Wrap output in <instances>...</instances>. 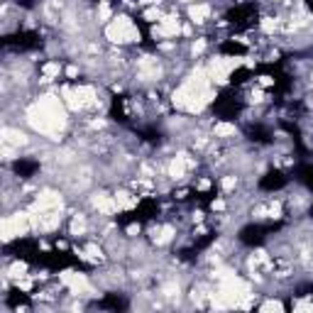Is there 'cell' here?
Wrapping results in <instances>:
<instances>
[{
  "label": "cell",
  "mask_w": 313,
  "mask_h": 313,
  "mask_svg": "<svg viewBox=\"0 0 313 313\" xmlns=\"http://www.w3.org/2000/svg\"><path fill=\"white\" fill-rule=\"evenodd\" d=\"M27 122H30L37 132L54 137V135H59V132L64 130V125H66V110H64V105H61L59 98H54V96H42V98L27 110Z\"/></svg>",
  "instance_id": "cell-1"
},
{
  "label": "cell",
  "mask_w": 313,
  "mask_h": 313,
  "mask_svg": "<svg viewBox=\"0 0 313 313\" xmlns=\"http://www.w3.org/2000/svg\"><path fill=\"white\" fill-rule=\"evenodd\" d=\"M105 37L115 44H127V42H137L139 39V30L135 27V22L125 15L113 18V22L105 27Z\"/></svg>",
  "instance_id": "cell-2"
},
{
  "label": "cell",
  "mask_w": 313,
  "mask_h": 313,
  "mask_svg": "<svg viewBox=\"0 0 313 313\" xmlns=\"http://www.w3.org/2000/svg\"><path fill=\"white\" fill-rule=\"evenodd\" d=\"M30 225H32V215H27V213H15V215L3 218V240L8 242L18 235H25L30 230Z\"/></svg>",
  "instance_id": "cell-3"
},
{
  "label": "cell",
  "mask_w": 313,
  "mask_h": 313,
  "mask_svg": "<svg viewBox=\"0 0 313 313\" xmlns=\"http://www.w3.org/2000/svg\"><path fill=\"white\" fill-rule=\"evenodd\" d=\"M152 32H154V37H159V39H164V37H176V35L181 32L179 18H174V15H164V18L159 20V25H156Z\"/></svg>",
  "instance_id": "cell-4"
},
{
  "label": "cell",
  "mask_w": 313,
  "mask_h": 313,
  "mask_svg": "<svg viewBox=\"0 0 313 313\" xmlns=\"http://www.w3.org/2000/svg\"><path fill=\"white\" fill-rule=\"evenodd\" d=\"M37 208H39V213H44V211H54V208H59L61 206V196L57 194V191H42L39 196H37V203H35Z\"/></svg>",
  "instance_id": "cell-5"
},
{
  "label": "cell",
  "mask_w": 313,
  "mask_h": 313,
  "mask_svg": "<svg viewBox=\"0 0 313 313\" xmlns=\"http://www.w3.org/2000/svg\"><path fill=\"white\" fill-rule=\"evenodd\" d=\"M191 167V162L186 159V154H179V156H174L172 159V164H169V176L174 179V181H181L184 176H186V169Z\"/></svg>",
  "instance_id": "cell-6"
},
{
  "label": "cell",
  "mask_w": 313,
  "mask_h": 313,
  "mask_svg": "<svg viewBox=\"0 0 313 313\" xmlns=\"http://www.w3.org/2000/svg\"><path fill=\"white\" fill-rule=\"evenodd\" d=\"M208 15H211V5H206V3H196V5L189 8V18H191V22H196V25L206 22Z\"/></svg>",
  "instance_id": "cell-7"
},
{
  "label": "cell",
  "mask_w": 313,
  "mask_h": 313,
  "mask_svg": "<svg viewBox=\"0 0 313 313\" xmlns=\"http://www.w3.org/2000/svg\"><path fill=\"white\" fill-rule=\"evenodd\" d=\"M3 142H5V147H10V144L20 147V144H27V135H22V132H18V130L5 127V130H3Z\"/></svg>",
  "instance_id": "cell-8"
},
{
  "label": "cell",
  "mask_w": 313,
  "mask_h": 313,
  "mask_svg": "<svg viewBox=\"0 0 313 313\" xmlns=\"http://www.w3.org/2000/svg\"><path fill=\"white\" fill-rule=\"evenodd\" d=\"M237 130H235V125H230V122H218L215 127H213V135L215 137H233Z\"/></svg>",
  "instance_id": "cell-9"
},
{
  "label": "cell",
  "mask_w": 313,
  "mask_h": 313,
  "mask_svg": "<svg viewBox=\"0 0 313 313\" xmlns=\"http://www.w3.org/2000/svg\"><path fill=\"white\" fill-rule=\"evenodd\" d=\"M115 201H117V206H120V208H130V206H135V203H137V198H135L132 194H127V191L115 194Z\"/></svg>",
  "instance_id": "cell-10"
},
{
  "label": "cell",
  "mask_w": 313,
  "mask_h": 313,
  "mask_svg": "<svg viewBox=\"0 0 313 313\" xmlns=\"http://www.w3.org/2000/svg\"><path fill=\"white\" fill-rule=\"evenodd\" d=\"M59 71H61V69H59V64H47V66H44V71H42V76H44V81H52L54 76H59Z\"/></svg>",
  "instance_id": "cell-11"
},
{
  "label": "cell",
  "mask_w": 313,
  "mask_h": 313,
  "mask_svg": "<svg viewBox=\"0 0 313 313\" xmlns=\"http://www.w3.org/2000/svg\"><path fill=\"white\" fill-rule=\"evenodd\" d=\"M108 20H113V13H110L108 3H100V8H98V22H108Z\"/></svg>",
  "instance_id": "cell-12"
},
{
  "label": "cell",
  "mask_w": 313,
  "mask_h": 313,
  "mask_svg": "<svg viewBox=\"0 0 313 313\" xmlns=\"http://www.w3.org/2000/svg\"><path fill=\"white\" fill-rule=\"evenodd\" d=\"M86 233V223H83V218L78 215L76 220H74V225H71V235H83Z\"/></svg>",
  "instance_id": "cell-13"
},
{
  "label": "cell",
  "mask_w": 313,
  "mask_h": 313,
  "mask_svg": "<svg viewBox=\"0 0 313 313\" xmlns=\"http://www.w3.org/2000/svg\"><path fill=\"white\" fill-rule=\"evenodd\" d=\"M144 18H147L149 22H154V20H162L164 15H162L159 10H156V8H152V10H147V13H144Z\"/></svg>",
  "instance_id": "cell-14"
},
{
  "label": "cell",
  "mask_w": 313,
  "mask_h": 313,
  "mask_svg": "<svg viewBox=\"0 0 313 313\" xmlns=\"http://www.w3.org/2000/svg\"><path fill=\"white\" fill-rule=\"evenodd\" d=\"M284 306L279 303V301H267V303H262V311H281Z\"/></svg>",
  "instance_id": "cell-15"
},
{
  "label": "cell",
  "mask_w": 313,
  "mask_h": 313,
  "mask_svg": "<svg viewBox=\"0 0 313 313\" xmlns=\"http://www.w3.org/2000/svg\"><path fill=\"white\" fill-rule=\"evenodd\" d=\"M203 49H206V42H203V39H198V42H194V47H191V52H194V54H201Z\"/></svg>",
  "instance_id": "cell-16"
},
{
  "label": "cell",
  "mask_w": 313,
  "mask_h": 313,
  "mask_svg": "<svg viewBox=\"0 0 313 313\" xmlns=\"http://www.w3.org/2000/svg\"><path fill=\"white\" fill-rule=\"evenodd\" d=\"M235 184H237V179H235V176H228V179H223V189H225V191H230Z\"/></svg>",
  "instance_id": "cell-17"
},
{
  "label": "cell",
  "mask_w": 313,
  "mask_h": 313,
  "mask_svg": "<svg viewBox=\"0 0 313 313\" xmlns=\"http://www.w3.org/2000/svg\"><path fill=\"white\" fill-rule=\"evenodd\" d=\"M262 27H264V32H272V30H274V27H276V22H274V20H269V18H267V20H264V22H262Z\"/></svg>",
  "instance_id": "cell-18"
}]
</instances>
